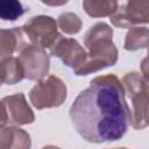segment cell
<instances>
[{
    "label": "cell",
    "instance_id": "6da1fadb",
    "mask_svg": "<svg viewBox=\"0 0 149 149\" xmlns=\"http://www.w3.org/2000/svg\"><path fill=\"white\" fill-rule=\"evenodd\" d=\"M74 130L87 142H114L125 136L130 112L115 77H98L83 90L70 108Z\"/></svg>",
    "mask_w": 149,
    "mask_h": 149
},
{
    "label": "cell",
    "instance_id": "7a4b0ae2",
    "mask_svg": "<svg viewBox=\"0 0 149 149\" xmlns=\"http://www.w3.org/2000/svg\"><path fill=\"white\" fill-rule=\"evenodd\" d=\"M24 13L19 0H0V16L2 20L14 21Z\"/></svg>",
    "mask_w": 149,
    "mask_h": 149
}]
</instances>
